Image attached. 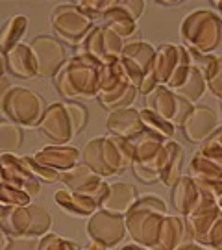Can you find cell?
Here are the masks:
<instances>
[{"label":"cell","instance_id":"6da1fadb","mask_svg":"<svg viewBox=\"0 0 222 250\" xmlns=\"http://www.w3.org/2000/svg\"><path fill=\"white\" fill-rule=\"evenodd\" d=\"M83 163L98 176H117L132 167L135 161V146L128 139H121L117 135L95 137L87 141L81 152Z\"/></svg>","mask_w":222,"mask_h":250},{"label":"cell","instance_id":"7a4b0ae2","mask_svg":"<svg viewBox=\"0 0 222 250\" xmlns=\"http://www.w3.org/2000/svg\"><path fill=\"white\" fill-rule=\"evenodd\" d=\"M102 65L87 54H74L54 76V87L65 100L97 99Z\"/></svg>","mask_w":222,"mask_h":250},{"label":"cell","instance_id":"3957f363","mask_svg":"<svg viewBox=\"0 0 222 250\" xmlns=\"http://www.w3.org/2000/svg\"><path fill=\"white\" fill-rule=\"evenodd\" d=\"M165 217H167L165 200L158 197H142L124 215L126 230L130 232L137 245L154 250L160 243Z\"/></svg>","mask_w":222,"mask_h":250},{"label":"cell","instance_id":"277c9868","mask_svg":"<svg viewBox=\"0 0 222 250\" xmlns=\"http://www.w3.org/2000/svg\"><path fill=\"white\" fill-rule=\"evenodd\" d=\"M182 41L185 48L211 54L222 45V19L215 11L196 9L182 22Z\"/></svg>","mask_w":222,"mask_h":250},{"label":"cell","instance_id":"5b68a950","mask_svg":"<svg viewBox=\"0 0 222 250\" xmlns=\"http://www.w3.org/2000/svg\"><path fill=\"white\" fill-rule=\"evenodd\" d=\"M52 228V215L36 204L8 208L0 217V230L8 237H44Z\"/></svg>","mask_w":222,"mask_h":250},{"label":"cell","instance_id":"8992f818","mask_svg":"<svg viewBox=\"0 0 222 250\" xmlns=\"http://www.w3.org/2000/svg\"><path fill=\"white\" fill-rule=\"evenodd\" d=\"M46 107L48 106L39 93L15 85L4 104V119L20 128H37Z\"/></svg>","mask_w":222,"mask_h":250},{"label":"cell","instance_id":"52a82bcc","mask_svg":"<svg viewBox=\"0 0 222 250\" xmlns=\"http://www.w3.org/2000/svg\"><path fill=\"white\" fill-rule=\"evenodd\" d=\"M50 24L56 34V39H60L61 43H69L76 48L91 32L93 21L85 17L76 4H63L52 9Z\"/></svg>","mask_w":222,"mask_h":250},{"label":"cell","instance_id":"ba28073f","mask_svg":"<svg viewBox=\"0 0 222 250\" xmlns=\"http://www.w3.org/2000/svg\"><path fill=\"white\" fill-rule=\"evenodd\" d=\"M124 43V39H121L109 28L95 24L85 36V39L76 46V54H87L104 67V65H111L121 60Z\"/></svg>","mask_w":222,"mask_h":250},{"label":"cell","instance_id":"9c48e42d","mask_svg":"<svg viewBox=\"0 0 222 250\" xmlns=\"http://www.w3.org/2000/svg\"><path fill=\"white\" fill-rule=\"evenodd\" d=\"M37 132L48 145H69L76 132L65 102H54L46 107L43 119L37 126Z\"/></svg>","mask_w":222,"mask_h":250},{"label":"cell","instance_id":"30bf717a","mask_svg":"<svg viewBox=\"0 0 222 250\" xmlns=\"http://www.w3.org/2000/svg\"><path fill=\"white\" fill-rule=\"evenodd\" d=\"M126 221L124 215H117L106 209H97L89 217L87 233L91 241L102 243L106 249L117 247L126 235Z\"/></svg>","mask_w":222,"mask_h":250},{"label":"cell","instance_id":"8fae6325","mask_svg":"<svg viewBox=\"0 0 222 250\" xmlns=\"http://www.w3.org/2000/svg\"><path fill=\"white\" fill-rule=\"evenodd\" d=\"M30 48L37 63L39 78H54L56 72L67 63V52L60 39L52 36H37Z\"/></svg>","mask_w":222,"mask_h":250},{"label":"cell","instance_id":"7c38bea8","mask_svg":"<svg viewBox=\"0 0 222 250\" xmlns=\"http://www.w3.org/2000/svg\"><path fill=\"white\" fill-rule=\"evenodd\" d=\"M60 182L67 189H71L74 193H80L85 197L95 198L98 202V206L102 204L104 197L107 195V186L102 176H98L97 172L89 169L85 163H78L76 167L65 170L60 174Z\"/></svg>","mask_w":222,"mask_h":250},{"label":"cell","instance_id":"4fadbf2b","mask_svg":"<svg viewBox=\"0 0 222 250\" xmlns=\"http://www.w3.org/2000/svg\"><path fill=\"white\" fill-rule=\"evenodd\" d=\"M0 174L2 178L13 184L15 188L22 189L26 195L36 198L41 191V182L30 172L24 160L15 154H2L0 156Z\"/></svg>","mask_w":222,"mask_h":250},{"label":"cell","instance_id":"5bb4252c","mask_svg":"<svg viewBox=\"0 0 222 250\" xmlns=\"http://www.w3.org/2000/svg\"><path fill=\"white\" fill-rule=\"evenodd\" d=\"M219 128V115L211 107L195 106L191 115L187 117L185 125L182 126V132L191 143H204L209 135Z\"/></svg>","mask_w":222,"mask_h":250},{"label":"cell","instance_id":"9a60e30c","mask_svg":"<svg viewBox=\"0 0 222 250\" xmlns=\"http://www.w3.org/2000/svg\"><path fill=\"white\" fill-rule=\"evenodd\" d=\"M80 150L76 146H71V145H48V146H43L41 150H37L34 154V160L39 161L44 167H48V169L60 172V174L76 167L80 163Z\"/></svg>","mask_w":222,"mask_h":250},{"label":"cell","instance_id":"2e32d148","mask_svg":"<svg viewBox=\"0 0 222 250\" xmlns=\"http://www.w3.org/2000/svg\"><path fill=\"white\" fill-rule=\"evenodd\" d=\"M106 128L109 135H117L121 139L135 141L137 137H141L144 132V125L141 121V115L135 107H126V109H117L111 111L106 121Z\"/></svg>","mask_w":222,"mask_h":250},{"label":"cell","instance_id":"e0dca14e","mask_svg":"<svg viewBox=\"0 0 222 250\" xmlns=\"http://www.w3.org/2000/svg\"><path fill=\"white\" fill-rule=\"evenodd\" d=\"M187 48L183 45H169L163 43L160 48H156V58L152 62L150 71L160 85H167L172 74L176 72L178 65L182 63Z\"/></svg>","mask_w":222,"mask_h":250},{"label":"cell","instance_id":"ac0fdd59","mask_svg":"<svg viewBox=\"0 0 222 250\" xmlns=\"http://www.w3.org/2000/svg\"><path fill=\"white\" fill-rule=\"evenodd\" d=\"M137 200H139V191L133 184L117 182V184L109 186L107 195L100 204V209H106V211L117 215H126L135 206Z\"/></svg>","mask_w":222,"mask_h":250},{"label":"cell","instance_id":"d6986e66","mask_svg":"<svg viewBox=\"0 0 222 250\" xmlns=\"http://www.w3.org/2000/svg\"><path fill=\"white\" fill-rule=\"evenodd\" d=\"M204 195L196 188L195 180L191 176H182L172 188V204L182 217H189L202 202Z\"/></svg>","mask_w":222,"mask_h":250},{"label":"cell","instance_id":"ffe728a7","mask_svg":"<svg viewBox=\"0 0 222 250\" xmlns=\"http://www.w3.org/2000/svg\"><path fill=\"white\" fill-rule=\"evenodd\" d=\"M6 67L11 74H15L20 80H34L39 76L37 63L30 45L20 43L11 52L6 54Z\"/></svg>","mask_w":222,"mask_h":250},{"label":"cell","instance_id":"44dd1931","mask_svg":"<svg viewBox=\"0 0 222 250\" xmlns=\"http://www.w3.org/2000/svg\"><path fill=\"white\" fill-rule=\"evenodd\" d=\"M54 200H56V204L60 206L61 209H65L67 213L74 215V217H91L100 208L95 198L80 195V193H74V191L67 188L56 191Z\"/></svg>","mask_w":222,"mask_h":250},{"label":"cell","instance_id":"7402d4cb","mask_svg":"<svg viewBox=\"0 0 222 250\" xmlns=\"http://www.w3.org/2000/svg\"><path fill=\"white\" fill-rule=\"evenodd\" d=\"M98 24L109 28L111 32H115L117 36L124 41L126 39L132 41V37L137 34V22L126 13V9L119 2H113V6L104 13V17L98 21Z\"/></svg>","mask_w":222,"mask_h":250},{"label":"cell","instance_id":"603a6c76","mask_svg":"<svg viewBox=\"0 0 222 250\" xmlns=\"http://www.w3.org/2000/svg\"><path fill=\"white\" fill-rule=\"evenodd\" d=\"M183 148L176 141L165 143V160L160 170V182H163L167 188H174L178 180L182 178V165H183Z\"/></svg>","mask_w":222,"mask_h":250},{"label":"cell","instance_id":"cb8c5ba5","mask_svg":"<svg viewBox=\"0 0 222 250\" xmlns=\"http://www.w3.org/2000/svg\"><path fill=\"white\" fill-rule=\"evenodd\" d=\"M146 107L172 123L178 109V95L172 89L165 87V85H158L146 97Z\"/></svg>","mask_w":222,"mask_h":250},{"label":"cell","instance_id":"d4e9b609","mask_svg":"<svg viewBox=\"0 0 222 250\" xmlns=\"http://www.w3.org/2000/svg\"><path fill=\"white\" fill-rule=\"evenodd\" d=\"M122 60L130 62L132 65H135L137 69H141L144 74L148 72V69L152 67V62L156 58V48L146 43V41H126L124 48H122Z\"/></svg>","mask_w":222,"mask_h":250},{"label":"cell","instance_id":"484cf974","mask_svg":"<svg viewBox=\"0 0 222 250\" xmlns=\"http://www.w3.org/2000/svg\"><path fill=\"white\" fill-rule=\"evenodd\" d=\"M28 19L24 15H15L6 21V24L0 28V52H11L17 45H20V39L26 34Z\"/></svg>","mask_w":222,"mask_h":250},{"label":"cell","instance_id":"4316f807","mask_svg":"<svg viewBox=\"0 0 222 250\" xmlns=\"http://www.w3.org/2000/svg\"><path fill=\"white\" fill-rule=\"evenodd\" d=\"M207 91V83H205V76L204 72L200 71L198 67H191V71L187 74L185 82L178 87L174 93H176L178 97H182V99H185L187 102H191V104H195L198 100L204 97V93Z\"/></svg>","mask_w":222,"mask_h":250},{"label":"cell","instance_id":"83f0119b","mask_svg":"<svg viewBox=\"0 0 222 250\" xmlns=\"http://www.w3.org/2000/svg\"><path fill=\"white\" fill-rule=\"evenodd\" d=\"M22 128L9 121H0V156L2 154H15L22 146Z\"/></svg>","mask_w":222,"mask_h":250},{"label":"cell","instance_id":"f1b7e54d","mask_svg":"<svg viewBox=\"0 0 222 250\" xmlns=\"http://www.w3.org/2000/svg\"><path fill=\"white\" fill-rule=\"evenodd\" d=\"M189 176L195 180H222V169L196 152L189 163Z\"/></svg>","mask_w":222,"mask_h":250},{"label":"cell","instance_id":"f546056e","mask_svg":"<svg viewBox=\"0 0 222 250\" xmlns=\"http://www.w3.org/2000/svg\"><path fill=\"white\" fill-rule=\"evenodd\" d=\"M139 115H141V121L142 125H144V130H150V132L161 135L165 139H169V137H172V135L176 134V126L172 125L170 121H167V119L160 117L158 113L150 111L148 107L141 109Z\"/></svg>","mask_w":222,"mask_h":250},{"label":"cell","instance_id":"4dcf8cb0","mask_svg":"<svg viewBox=\"0 0 222 250\" xmlns=\"http://www.w3.org/2000/svg\"><path fill=\"white\" fill-rule=\"evenodd\" d=\"M205 83L207 89L213 93L217 99H221L222 102V56H209V62L205 65L204 71Z\"/></svg>","mask_w":222,"mask_h":250},{"label":"cell","instance_id":"1f68e13d","mask_svg":"<svg viewBox=\"0 0 222 250\" xmlns=\"http://www.w3.org/2000/svg\"><path fill=\"white\" fill-rule=\"evenodd\" d=\"M32 204V197L26 195L22 189L15 188L2 178L0 174V206L4 208H15V206H28Z\"/></svg>","mask_w":222,"mask_h":250},{"label":"cell","instance_id":"d6a6232c","mask_svg":"<svg viewBox=\"0 0 222 250\" xmlns=\"http://www.w3.org/2000/svg\"><path fill=\"white\" fill-rule=\"evenodd\" d=\"M198 152H200L204 158H207L209 161L217 163L222 169V126H219L213 134L200 145Z\"/></svg>","mask_w":222,"mask_h":250},{"label":"cell","instance_id":"836d02e7","mask_svg":"<svg viewBox=\"0 0 222 250\" xmlns=\"http://www.w3.org/2000/svg\"><path fill=\"white\" fill-rule=\"evenodd\" d=\"M22 160H24L26 167L30 169V172H32L41 184H56V182H60V172H56V170L41 165L39 161L34 160V156H22Z\"/></svg>","mask_w":222,"mask_h":250},{"label":"cell","instance_id":"e575fe53","mask_svg":"<svg viewBox=\"0 0 222 250\" xmlns=\"http://www.w3.org/2000/svg\"><path fill=\"white\" fill-rule=\"evenodd\" d=\"M76 6L87 19L100 21L107 9L113 6V2H109V0H89V2H78Z\"/></svg>","mask_w":222,"mask_h":250},{"label":"cell","instance_id":"d590c367","mask_svg":"<svg viewBox=\"0 0 222 250\" xmlns=\"http://www.w3.org/2000/svg\"><path fill=\"white\" fill-rule=\"evenodd\" d=\"M37 250H80V247L69 239L60 237L58 233H46L44 237L39 239Z\"/></svg>","mask_w":222,"mask_h":250},{"label":"cell","instance_id":"8d00e7d4","mask_svg":"<svg viewBox=\"0 0 222 250\" xmlns=\"http://www.w3.org/2000/svg\"><path fill=\"white\" fill-rule=\"evenodd\" d=\"M65 106H67V111L71 115L74 132L80 134L81 130L85 128V125H87V109L81 104H78V102H65Z\"/></svg>","mask_w":222,"mask_h":250},{"label":"cell","instance_id":"74e56055","mask_svg":"<svg viewBox=\"0 0 222 250\" xmlns=\"http://www.w3.org/2000/svg\"><path fill=\"white\" fill-rule=\"evenodd\" d=\"M39 237H8L4 250H37Z\"/></svg>","mask_w":222,"mask_h":250},{"label":"cell","instance_id":"f35d334b","mask_svg":"<svg viewBox=\"0 0 222 250\" xmlns=\"http://www.w3.org/2000/svg\"><path fill=\"white\" fill-rule=\"evenodd\" d=\"M193 109H195V104H191V102H187L185 99L178 97V109H176V117H174L172 125L176 126V128H182V126L185 125L187 117L191 115Z\"/></svg>","mask_w":222,"mask_h":250},{"label":"cell","instance_id":"ab89813d","mask_svg":"<svg viewBox=\"0 0 222 250\" xmlns=\"http://www.w3.org/2000/svg\"><path fill=\"white\" fill-rule=\"evenodd\" d=\"M119 4L126 9V13H128L135 22L139 21V17H141L142 11H144V6H146L141 0H122V2H119Z\"/></svg>","mask_w":222,"mask_h":250},{"label":"cell","instance_id":"60d3db41","mask_svg":"<svg viewBox=\"0 0 222 250\" xmlns=\"http://www.w3.org/2000/svg\"><path fill=\"white\" fill-rule=\"evenodd\" d=\"M205 247L213 250H222V217L221 221L213 226V230H211L207 241H205Z\"/></svg>","mask_w":222,"mask_h":250},{"label":"cell","instance_id":"b9f144b4","mask_svg":"<svg viewBox=\"0 0 222 250\" xmlns=\"http://www.w3.org/2000/svg\"><path fill=\"white\" fill-rule=\"evenodd\" d=\"M178 250H205L202 245H198V243H191V245H182Z\"/></svg>","mask_w":222,"mask_h":250},{"label":"cell","instance_id":"7bdbcfd3","mask_svg":"<svg viewBox=\"0 0 222 250\" xmlns=\"http://www.w3.org/2000/svg\"><path fill=\"white\" fill-rule=\"evenodd\" d=\"M6 71H8V67H6V56L0 52V78H4Z\"/></svg>","mask_w":222,"mask_h":250},{"label":"cell","instance_id":"ee69618b","mask_svg":"<svg viewBox=\"0 0 222 250\" xmlns=\"http://www.w3.org/2000/svg\"><path fill=\"white\" fill-rule=\"evenodd\" d=\"M85 250H106V247L102 245V243H97V241H91L89 243V247Z\"/></svg>","mask_w":222,"mask_h":250},{"label":"cell","instance_id":"f6af8a7d","mask_svg":"<svg viewBox=\"0 0 222 250\" xmlns=\"http://www.w3.org/2000/svg\"><path fill=\"white\" fill-rule=\"evenodd\" d=\"M122 250H150V249L141 247V245H137V243H132V245H126V247H122Z\"/></svg>","mask_w":222,"mask_h":250},{"label":"cell","instance_id":"bcb514c9","mask_svg":"<svg viewBox=\"0 0 222 250\" xmlns=\"http://www.w3.org/2000/svg\"><path fill=\"white\" fill-rule=\"evenodd\" d=\"M160 6H182L183 2H158Z\"/></svg>","mask_w":222,"mask_h":250},{"label":"cell","instance_id":"7dc6e473","mask_svg":"<svg viewBox=\"0 0 222 250\" xmlns=\"http://www.w3.org/2000/svg\"><path fill=\"white\" fill-rule=\"evenodd\" d=\"M213 6H215L217 9H219V11H221L219 15H221V19H222V2H213Z\"/></svg>","mask_w":222,"mask_h":250},{"label":"cell","instance_id":"c3c4849f","mask_svg":"<svg viewBox=\"0 0 222 250\" xmlns=\"http://www.w3.org/2000/svg\"><path fill=\"white\" fill-rule=\"evenodd\" d=\"M6 209H8V208H4V206H0V217H2V215L6 213Z\"/></svg>","mask_w":222,"mask_h":250},{"label":"cell","instance_id":"681fc988","mask_svg":"<svg viewBox=\"0 0 222 250\" xmlns=\"http://www.w3.org/2000/svg\"><path fill=\"white\" fill-rule=\"evenodd\" d=\"M221 115H222V102H221Z\"/></svg>","mask_w":222,"mask_h":250}]
</instances>
